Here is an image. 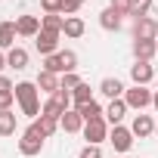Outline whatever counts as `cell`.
Listing matches in <instances>:
<instances>
[{
  "label": "cell",
  "mask_w": 158,
  "mask_h": 158,
  "mask_svg": "<svg viewBox=\"0 0 158 158\" xmlns=\"http://www.w3.org/2000/svg\"><path fill=\"white\" fill-rule=\"evenodd\" d=\"M13 93H16V102H19L22 115H28V118H34V121H37V118H40V109H44V106H40V99H37V93H40V90H37V84H34V81H19Z\"/></svg>",
  "instance_id": "1"
},
{
  "label": "cell",
  "mask_w": 158,
  "mask_h": 158,
  "mask_svg": "<svg viewBox=\"0 0 158 158\" xmlns=\"http://www.w3.org/2000/svg\"><path fill=\"white\" fill-rule=\"evenodd\" d=\"M74 102H71V90H56L53 96H47V102H44V109H40V115H50V118H62L68 109H71Z\"/></svg>",
  "instance_id": "2"
},
{
  "label": "cell",
  "mask_w": 158,
  "mask_h": 158,
  "mask_svg": "<svg viewBox=\"0 0 158 158\" xmlns=\"http://www.w3.org/2000/svg\"><path fill=\"white\" fill-rule=\"evenodd\" d=\"M44 143H47V136L37 130V124H31V127L19 136V152H22L25 158H34V155L44 152Z\"/></svg>",
  "instance_id": "3"
},
{
  "label": "cell",
  "mask_w": 158,
  "mask_h": 158,
  "mask_svg": "<svg viewBox=\"0 0 158 158\" xmlns=\"http://www.w3.org/2000/svg\"><path fill=\"white\" fill-rule=\"evenodd\" d=\"M109 130H112V127H109V121H106V118H96V121H87L81 133H84L87 146H102V143L109 139Z\"/></svg>",
  "instance_id": "4"
},
{
  "label": "cell",
  "mask_w": 158,
  "mask_h": 158,
  "mask_svg": "<svg viewBox=\"0 0 158 158\" xmlns=\"http://www.w3.org/2000/svg\"><path fill=\"white\" fill-rule=\"evenodd\" d=\"M152 96H155V93H152L149 87H136V84L124 90V102H127V109H136V112L149 109V106H152Z\"/></svg>",
  "instance_id": "5"
},
{
  "label": "cell",
  "mask_w": 158,
  "mask_h": 158,
  "mask_svg": "<svg viewBox=\"0 0 158 158\" xmlns=\"http://www.w3.org/2000/svg\"><path fill=\"white\" fill-rule=\"evenodd\" d=\"M59 37L62 34H53V31H44L40 28V34L34 37V47H37V53L47 59V56H53V53H59Z\"/></svg>",
  "instance_id": "6"
},
{
  "label": "cell",
  "mask_w": 158,
  "mask_h": 158,
  "mask_svg": "<svg viewBox=\"0 0 158 158\" xmlns=\"http://www.w3.org/2000/svg\"><path fill=\"white\" fill-rule=\"evenodd\" d=\"M109 143L115 146V152H130V146H133V133H130V127H124V124L112 127V130H109Z\"/></svg>",
  "instance_id": "7"
},
{
  "label": "cell",
  "mask_w": 158,
  "mask_h": 158,
  "mask_svg": "<svg viewBox=\"0 0 158 158\" xmlns=\"http://www.w3.org/2000/svg\"><path fill=\"white\" fill-rule=\"evenodd\" d=\"M130 81H133L136 87H149V84L155 81L152 62H133V65H130Z\"/></svg>",
  "instance_id": "8"
},
{
  "label": "cell",
  "mask_w": 158,
  "mask_h": 158,
  "mask_svg": "<svg viewBox=\"0 0 158 158\" xmlns=\"http://www.w3.org/2000/svg\"><path fill=\"white\" fill-rule=\"evenodd\" d=\"M155 37H158V22L152 16L133 22V40H155Z\"/></svg>",
  "instance_id": "9"
},
{
  "label": "cell",
  "mask_w": 158,
  "mask_h": 158,
  "mask_svg": "<svg viewBox=\"0 0 158 158\" xmlns=\"http://www.w3.org/2000/svg\"><path fill=\"white\" fill-rule=\"evenodd\" d=\"M16 34L19 37H37L40 34V16H19L16 19Z\"/></svg>",
  "instance_id": "10"
},
{
  "label": "cell",
  "mask_w": 158,
  "mask_h": 158,
  "mask_svg": "<svg viewBox=\"0 0 158 158\" xmlns=\"http://www.w3.org/2000/svg\"><path fill=\"white\" fill-rule=\"evenodd\" d=\"M130 133L133 136H139V139H146V136H155V121H152V115H136L133 118V124H130Z\"/></svg>",
  "instance_id": "11"
},
{
  "label": "cell",
  "mask_w": 158,
  "mask_h": 158,
  "mask_svg": "<svg viewBox=\"0 0 158 158\" xmlns=\"http://www.w3.org/2000/svg\"><path fill=\"white\" fill-rule=\"evenodd\" d=\"M34 84H37V90H44L47 96H53V93L62 87V77L53 74V71H47V68H40V74H37V81H34Z\"/></svg>",
  "instance_id": "12"
},
{
  "label": "cell",
  "mask_w": 158,
  "mask_h": 158,
  "mask_svg": "<svg viewBox=\"0 0 158 158\" xmlns=\"http://www.w3.org/2000/svg\"><path fill=\"white\" fill-rule=\"evenodd\" d=\"M133 59L136 62H152L155 59V53H158V44L155 40H133Z\"/></svg>",
  "instance_id": "13"
},
{
  "label": "cell",
  "mask_w": 158,
  "mask_h": 158,
  "mask_svg": "<svg viewBox=\"0 0 158 158\" xmlns=\"http://www.w3.org/2000/svg\"><path fill=\"white\" fill-rule=\"evenodd\" d=\"M59 130H65V133H81V130H84V118L77 115V109H68V112L59 118Z\"/></svg>",
  "instance_id": "14"
},
{
  "label": "cell",
  "mask_w": 158,
  "mask_h": 158,
  "mask_svg": "<svg viewBox=\"0 0 158 158\" xmlns=\"http://www.w3.org/2000/svg\"><path fill=\"white\" fill-rule=\"evenodd\" d=\"M124 84L118 81V77H102V81H99V93L102 96H109V99H124Z\"/></svg>",
  "instance_id": "15"
},
{
  "label": "cell",
  "mask_w": 158,
  "mask_h": 158,
  "mask_svg": "<svg viewBox=\"0 0 158 158\" xmlns=\"http://www.w3.org/2000/svg\"><path fill=\"white\" fill-rule=\"evenodd\" d=\"M124 115H127V102H124V99H112V102L106 106V121H109L112 127H118V124L124 121Z\"/></svg>",
  "instance_id": "16"
},
{
  "label": "cell",
  "mask_w": 158,
  "mask_h": 158,
  "mask_svg": "<svg viewBox=\"0 0 158 158\" xmlns=\"http://www.w3.org/2000/svg\"><path fill=\"white\" fill-rule=\"evenodd\" d=\"M99 25H102V31H118V28L124 25V16L115 13L112 6H106V10L99 13Z\"/></svg>",
  "instance_id": "17"
},
{
  "label": "cell",
  "mask_w": 158,
  "mask_h": 158,
  "mask_svg": "<svg viewBox=\"0 0 158 158\" xmlns=\"http://www.w3.org/2000/svg\"><path fill=\"white\" fill-rule=\"evenodd\" d=\"M16 22H0V50L3 53H10L13 47H16Z\"/></svg>",
  "instance_id": "18"
},
{
  "label": "cell",
  "mask_w": 158,
  "mask_h": 158,
  "mask_svg": "<svg viewBox=\"0 0 158 158\" xmlns=\"http://www.w3.org/2000/svg\"><path fill=\"white\" fill-rule=\"evenodd\" d=\"M77 109V115L84 118V124L87 121H96V118H106V109L96 102V99H90V102H84V106H74Z\"/></svg>",
  "instance_id": "19"
},
{
  "label": "cell",
  "mask_w": 158,
  "mask_h": 158,
  "mask_svg": "<svg viewBox=\"0 0 158 158\" xmlns=\"http://www.w3.org/2000/svg\"><path fill=\"white\" fill-rule=\"evenodd\" d=\"M6 65L16 68V71H25V68H28V50H25V47H13V50L6 53Z\"/></svg>",
  "instance_id": "20"
},
{
  "label": "cell",
  "mask_w": 158,
  "mask_h": 158,
  "mask_svg": "<svg viewBox=\"0 0 158 158\" xmlns=\"http://www.w3.org/2000/svg\"><path fill=\"white\" fill-rule=\"evenodd\" d=\"M84 31H87V25H84V19H81V16H68V19H65V28H62V34H65V37L77 40V37H84Z\"/></svg>",
  "instance_id": "21"
},
{
  "label": "cell",
  "mask_w": 158,
  "mask_h": 158,
  "mask_svg": "<svg viewBox=\"0 0 158 158\" xmlns=\"http://www.w3.org/2000/svg\"><path fill=\"white\" fill-rule=\"evenodd\" d=\"M16 124H19V115L13 109H3L0 112V136H13L16 133Z\"/></svg>",
  "instance_id": "22"
},
{
  "label": "cell",
  "mask_w": 158,
  "mask_h": 158,
  "mask_svg": "<svg viewBox=\"0 0 158 158\" xmlns=\"http://www.w3.org/2000/svg\"><path fill=\"white\" fill-rule=\"evenodd\" d=\"M40 28L44 31H53V34H62V28H65V16H40Z\"/></svg>",
  "instance_id": "23"
},
{
  "label": "cell",
  "mask_w": 158,
  "mask_h": 158,
  "mask_svg": "<svg viewBox=\"0 0 158 158\" xmlns=\"http://www.w3.org/2000/svg\"><path fill=\"white\" fill-rule=\"evenodd\" d=\"M90 99H93V90H90L87 81H81V84L71 90V102H74V106H84V102H90Z\"/></svg>",
  "instance_id": "24"
},
{
  "label": "cell",
  "mask_w": 158,
  "mask_h": 158,
  "mask_svg": "<svg viewBox=\"0 0 158 158\" xmlns=\"http://www.w3.org/2000/svg\"><path fill=\"white\" fill-rule=\"evenodd\" d=\"M34 124H37V130H40V133H44L47 139H50V136H53V133L59 130V118H50V115H40V118H37Z\"/></svg>",
  "instance_id": "25"
},
{
  "label": "cell",
  "mask_w": 158,
  "mask_h": 158,
  "mask_svg": "<svg viewBox=\"0 0 158 158\" xmlns=\"http://www.w3.org/2000/svg\"><path fill=\"white\" fill-rule=\"evenodd\" d=\"M149 10H152V0H133V3H130V16H133V22H136V19H146Z\"/></svg>",
  "instance_id": "26"
},
{
  "label": "cell",
  "mask_w": 158,
  "mask_h": 158,
  "mask_svg": "<svg viewBox=\"0 0 158 158\" xmlns=\"http://www.w3.org/2000/svg\"><path fill=\"white\" fill-rule=\"evenodd\" d=\"M40 10H44V16H56L59 10H62V0H40ZM62 16V13H59Z\"/></svg>",
  "instance_id": "27"
},
{
  "label": "cell",
  "mask_w": 158,
  "mask_h": 158,
  "mask_svg": "<svg viewBox=\"0 0 158 158\" xmlns=\"http://www.w3.org/2000/svg\"><path fill=\"white\" fill-rule=\"evenodd\" d=\"M77 84H81V74H77V71H68V74H62V90H74Z\"/></svg>",
  "instance_id": "28"
},
{
  "label": "cell",
  "mask_w": 158,
  "mask_h": 158,
  "mask_svg": "<svg viewBox=\"0 0 158 158\" xmlns=\"http://www.w3.org/2000/svg\"><path fill=\"white\" fill-rule=\"evenodd\" d=\"M81 6H84V3H81V0H62V10H59V13H62V16L68 19V16H74V13H77V10H81Z\"/></svg>",
  "instance_id": "29"
},
{
  "label": "cell",
  "mask_w": 158,
  "mask_h": 158,
  "mask_svg": "<svg viewBox=\"0 0 158 158\" xmlns=\"http://www.w3.org/2000/svg\"><path fill=\"white\" fill-rule=\"evenodd\" d=\"M16 90V87H13ZM13 90H0V112L3 109H13V102H16V93Z\"/></svg>",
  "instance_id": "30"
},
{
  "label": "cell",
  "mask_w": 158,
  "mask_h": 158,
  "mask_svg": "<svg viewBox=\"0 0 158 158\" xmlns=\"http://www.w3.org/2000/svg\"><path fill=\"white\" fill-rule=\"evenodd\" d=\"M77 158H102V152H99V146H84Z\"/></svg>",
  "instance_id": "31"
},
{
  "label": "cell",
  "mask_w": 158,
  "mask_h": 158,
  "mask_svg": "<svg viewBox=\"0 0 158 158\" xmlns=\"http://www.w3.org/2000/svg\"><path fill=\"white\" fill-rule=\"evenodd\" d=\"M13 87H16V84L10 81V77H6V74H0V90H13Z\"/></svg>",
  "instance_id": "32"
},
{
  "label": "cell",
  "mask_w": 158,
  "mask_h": 158,
  "mask_svg": "<svg viewBox=\"0 0 158 158\" xmlns=\"http://www.w3.org/2000/svg\"><path fill=\"white\" fill-rule=\"evenodd\" d=\"M3 68H10V65H6V53L0 50V74H3Z\"/></svg>",
  "instance_id": "33"
},
{
  "label": "cell",
  "mask_w": 158,
  "mask_h": 158,
  "mask_svg": "<svg viewBox=\"0 0 158 158\" xmlns=\"http://www.w3.org/2000/svg\"><path fill=\"white\" fill-rule=\"evenodd\" d=\"M152 106H155V112H158V90H155V96H152Z\"/></svg>",
  "instance_id": "34"
},
{
  "label": "cell",
  "mask_w": 158,
  "mask_h": 158,
  "mask_svg": "<svg viewBox=\"0 0 158 158\" xmlns=\"http://www.w3.org/2000/svg\"><path fill=\"white\" fill-rule=\"evenodd\" d=\"M155 136H158V124H155Z\"/></svg>",
  "instance_id": "35"
},
{
  "label": "cell",
  "mask_w": 158,
  "mask_h": 158,
  "mask_svg": "<svg viewBox=\"0 0 158 158\" xmlns=\"http://www.w3.org/2000/svg\"><path fill=\"white\" fill-rule=\"evenodd\" d=\"M124 3H130V0H124Z\"/></svg>",
  "instance_id": "36"
},
{
  "label": "cell",
  "mask_w": 158,
  "mask_h": 158,
  "mask_svg": "<svg viewBox=\"0 0 158 158\" xmlns=\"http://www.w3.org/2000/svg\"><path fill=\"white\" fill-rule=\"evenodd\" d=\"M155 84H158V77H155Z\"/></svg>",
  "instance_id": "37"
},
{
  "label": "cell",
  "mask_w": 158,
  "mask_h": 158,
  "mask_svg": "<svg viewBox=\"0 0 158 158\" xmlns=\"http://www.w3.org/2000/svg\"><path fill=\"white\" fill-rule=\"evenodd\" d=\"M155 44H158V37H155Z\"/></svg>",
  "instance_id": "38"
},
{
  "label": "cell",
  "mask_w": 158,
  "mask_h": 158,
  "mask_svg": "<svg viewBox=\"0 0 158 158\" xmlns=\"http://www.w3.org/2000/svg\"><path fill=\"white\" fill-rule=\"evenodd\" d=\"M81 3H84V0H81Z\"/></svg>",
  "instance_id": "39"
},
{
  "label": "cell",
  "mask_w": 158,
  "mask_h": 158,
  "mask_svg": "<svg viewBox=\"0 0 158 158\" xmlns=\"http://www.w3.org/2000/svg\"><path fill=\"white\" fill-rule=\"evenodd\" d=\"M112 158H115V155H112Z\"/></svg>",
  "instance_id": "40"
}]
</instances>
